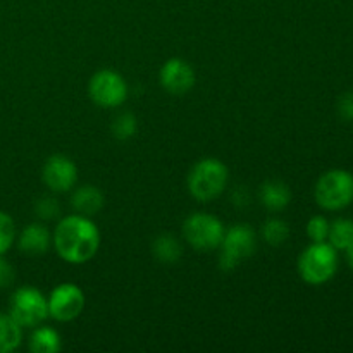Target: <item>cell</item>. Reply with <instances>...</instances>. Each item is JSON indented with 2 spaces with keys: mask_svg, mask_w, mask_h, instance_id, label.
I'll return each mask as SVG.
<instances>
[{
  "mask_svg": "<svg viewBox=\"0 0 353 353\" xmlns=\"http://www.w3.org/2000/svg\"><path fill=\"white\" fill-rule=\"evenodd\" d=\"M52 243L62 261L69 264H85L92 261L100 247V233L90 217H62L52 234Z\"/></svg>",
  "mask_w": 353,
  "mask_h": 353,
  "instance_id": "obj_1",
  "label": "cell"
},
{
  "mask_svg": "<svg viewBox=\"0 0 353 353\" xmlns=\"http://www.w3.org/2000/svg\"><path fill=\"white\" fill-rule=\"evenodd\" d=\"M230 172L219 159H202L188 174V192L199 202H210L226 190Z\"/></svg>",
  "mask_w": 353,
  "mask_h": 353,
  "instance_id": "obj_2",
  "label": "cell"
},
{
  "mask_svg": "<svg viewBox=\"0 0 353 353\" xmlns=\"http://www.w3.org/2000/svg\"><path fill=\"white\" fill-rule=\"evenodd\" d=\"M338 269L336 248L327 241L312 243L302 252L299 259V272L309 285L319 286L330 281Z\"/></svg>",
  "mask_w": 353,
  "mask_h": 353,
  "instance_id": "obj_3",
  "label": "cell"
},
{
  "mask_svg": "<svg viewBox=\"0 0 353 353\" xmlns=\"http://www.w3.org/2000/svg\"><path fill=\"white\" fill-rule=\"evenodd\" d=\"M314 196L321 209L341 210L353 202V174L345 169H331L316 183Z\"/></svg>",
  "mask_w": 353,
  "mask_h": 353,
  "instance_id": "obj_4",
  "label": "cell"
},
{
  "mask_svg": "<svg viewBox=\"0 0 353 353\" xmlns=\"http://www.w3.org/2000/svg\"><path fill=\"white\" fill-rule=\"evenodd\" d=\"M257 247L255 231L248 224H234L226 230L223 241H221L219 268L223 271H233L241 262L248 261L254 255Z\"/></svg>",
  "mask_w": 353,
  "mask_h": 353,
  "instance_id": "obj_5",
  "label": "cell"
},
{
  "mask_svg": "<svg viewBox=\"0 0 353 353\" xmlns=\"http://www.w3.org/2000/svg\"><path fill=\"white\" fill-rule=\"evenodd\" d=\"M226 228L212 214L195 212L183 223V236L195 250L210 252L221 247Z\"/></svg>",
  "mask_w": 353,
  "mask_h": 353,
  "instance_id": "obj_6",
  "label": "cell"
},
{
  "mask_svg": "<svg viewBox=\"0 0 353 353\" xmlns=\"http://www.w3.org/2000/svg\"><path fill=\"white\" fill-rule=\"evenodd\" d=\"M9 314L21 327H37L48 317L47 296L37 288L23 286L12 293Z\"/></svg>",
  "mask_w": 353,
  "mask_h": 353,
  "instance_id": "obj_7",
  "label": "cell"
},
{
  "mask_svg": "<svg viewBox=\"0 0 353 353\" xmlns=\"http://www.w3.org/2000/svg\"><path fill=\"white\" fill-rule=\"evenodd\" d=\"M88 95L99 107L114 109L128 99V85L119 72L112 69H102L90 79Z\"/></svg>",
  "mask_w": 353,
  "mask_h": 353,
  "instance_id": "obj_8",
  "label": "cell"
},
{
  "mask_svg": "<svg viewBox=\"0 0 353 353\" xmlns=\"http://www.w3.org/2000/svg\"><path fill=\"white\" fill-rule=\"evenodd\" d=\"M48 317L59 323H69L79 317L85 309V293L72 283H62L52 290L47 299Z\"/></svg>",
  "mask_w": 353,
  "mask_h": 353,
  "instance_id": "obj_9",
  "label": "cell"
},
{
  "mask_svg": "<svg viewBox=\"0 0 353 353\" xmlns=\"http://www.w3.org/2000/svg\"><path fill=\"white\" fill-rule=\"evenodd\" d=\"M41 178H43L47 188H50L52 192L64 193L74 188L76 181H78V168L65 155H52L45 162Z\"/></svg>",
  "mask_w": 353,
  "mask_h": 353,
  "instance_id": "obj_10",
  "label": "cell"
},
{
  "mask_svg": "<svg viewBox=\"0 0 353 353\" xmlns=\"http://www.w3.org/2000/svg\"><path fill=\"white\" fill-rule=\"evenodd\" d=\"M161 85L171 95H185L195 85V71L186 61L172 57L165 62L159 72Z\"/></svg>",
  "mask_w": 353,
  "mask_h": 353,
  "instance_id": "obj_11",
  "label": "cell"
},
{
  "mask_svg": "<svg viewBox=\"0 0 353 353\" xmlns=\"http://www.w3.org/2000/svg\"><path fill=\"white\" fill-rule=\"evenodd\" d=\"M52 245V234L45 224L31 223L21 231L17 238V247L28 255H43Z\"/></svg>",
  "mask_w": 353,
  "mask_h": 353,
  "instance_id": "obj_12",
  "label": "cell"
},
{
  "mask_svg": "<svg viewBox=\"0 0 353 353\" xmlns=\"http://www.w3.org/2000/svg\"><path fill=\"white\" fill-rule=\"evenodd\" d=\"M71 205L76 214L85 217L95 216L103 207V193L97 186L85 185L74 190L71 196Z\"/></svg>",
  "mask_w": 353,
  "mask_h": 353,
  "instance_id": "obj_13",
  "label": "cell"
},
{
  "mask_svg": "<svg viewBox=\"0 0 353 353\" xmlns=\"http://www.w3.org/2000/svg\"><path fill=\"white\" fill-rule=\"evenodd\" d=\"M259 196H261L262 205L268 210H271V212H281L292 202V192H290L288 185H285L283 181H278V179H269V181H265L261 186Z\"/></svg>",
  "mask_w": 353,
  "mask_h": 353,
  "instance_id": "obj_14",
  "label": "cell"
},
{
  "mask_svg": "<svg viewBox=\"0 0 353 353\" xmlns=\"http://www.w3.org/2000/svg\"><path fill=\"white\" fill-rule=\"evenodd\" d=\"M152 252H154V257L162 264H174L181 259L183 247L178 238L172 234H161L154 240Z\"/></svg>",
  "mask_w": 353,
  "mask_h": 353,
  "instance_id": "obj_15",
  "label": "cell"
},
{
  "mask_svg": "<svg viewBox=\"0 0 353 353\" xmlns=\"http://www.w3.org/2000/svg\"><path fill=\"white\" fill-rule=\"evenodd\" d=\"M23 340V327L10 317V314H0V353L14 352Z\"/></svg>",
  "mask_w": 353,
  "mask_h": 353,
  "instance_id": "obj_16",
  "label": "cell"
},
{
  "mask_svg": "<svg viewBox=\"0 0 353 353\" xmlns=\"http://www.w3.org/2000/svg\"><path fill=\"white\" fill-rule=\"evenodd\" d=\"M62 348L61 336L52 327H38L30 338V350L34 353H57Z\"/></svg>",
  "mask_w": 353,
  "mask_h": 353,
  "instance_id": "obj_17",
  "label": "cell"
},
{
  "mask_svg": "<svg viewBox=\"0 0 353 353\" xmlns=\"http://www.w3.org/2000/svg\"><path fill=\"white\" fill-rule=\"evenodd\" d=\"M327 243L336 250H348L353 245V221L336 219L334 223H330Z\"/></svg>",
  "mask_w": 353,
  "mask_h": 353,
  "instance_id": "obj_18",
  "label": "cell"
},
{
  "mask_svg": "<svg viewBox=\"0 0 353 353\" xmlns=\"http://www.w3.org/2000/svg\"><path fill=\"white\" fill-rule=\"evenodd\" d=\"M290 236V226L283 219H271L265 221V224L262 226V238L268 245L271 247H281Z\"/></svg>",
  "mask_w": 353,
  "mask_h": 353,
  "instance_id": "obj_19",
  "label": "cell"
},
{
  "mask_svg": "<svg viewBox=\"0 0 353 353\" xmlns=\"http://www.w3.org/2000/svg\"><path fill=\"white\" fill-rule=\"evenodd\" d=\"M137 131L138 121L131 112L119 114V116H116V119L112 121V134L117 140H130V138H133L134 134H137Z\"/></svg>",
  "mask_w": 353,
  "mask_h": 353,
  "instance_id": "obj_20",
  "label": "cell"
},
{
  "mask_svg": "<svg viewBox=\"0 0 353 353\" xmlns=\"http://www.w3.org/2000/svg\"><path fill=\"white\" fill-rule=\"evenodd\" d=\"M14 238H16V226H14L12 217L0 210V255H3L12 247Z\"/></svg>",
  "mask_w": 353,
  "mask_h": 353,
  "instance_id": "obj_21",
  "label": "cell"
},
{
  "mask_svg": "<svg viewBox=\"0 0 353 353\" xmlns=\"http://www.w3.org/2000/svg\"><path fill=\"white\" fill-rule=\"evenodd\" d=\"M327 234H330V223H327L326 217H310L309 223H307V236L310 238V241H312V243L327 241Z\"/></svg>",
  "mask_w": 353,
  "mask_h": 353,
  "instance_id": "obj_22",
  "label": "cell"
},
{
  "mask_svg": "<svg viewBox=\"0 0 353 353\" xmlns=\"http://www.w3.org/2000/svg\"><path fill=\"white\" fill-rule=\"evenodd\" d=\"M34 214L43 221L57 219L61 216V205L52 196H41L34 202Z\"/></svg>",
  "mask_w": 353,
  "mask_h": 353,
  "instance_id": "obj_23",
  "label": "cell"
},
{
  "mask_svg": "<svg viewBox=\"0 0 353 353\" xmlns=\"http://www.w3.org/2000/svg\"><path fill=\"white\" fill-rule=\"evenodd\" d=\"M14 279H16L14 268L2 257V255H0V290L9 288L14 283Z\"/></svg>",
  "mask_w": 353,
  "mask_h": 353,
  "instance_id": "obj_24",
  "label": "cell"
},
{
  "mask_svg": "<svg viewBox=\"0 0 353 353\" xmlns=\"http://www.w3.org/2000/svg\"><path fill=\"white\" fill-rule=\"evenodd\" d=\"M338 112L345 121H353V92L345 93L338 102Z\"/></svg>",
  "mask_w": 353,
  "mask_h": 353,
  "instance_id": "obj_25",
  "label": "cell"
},
{
  "mask_svg": "<svg viewBox=\"0 0 353 353\" xmlns=\"http://www.w3.org/2000/svg\"><path fill=\"white\" fill-rule=\"evenodd\" d=\"M233 200L236 205L243 207L250 203V195H248V192L243 188V186H240V188H236V192L233 193Z\"/></svg>",
  "mask_w": 353,
  "mask_h": 353,
  "instance_id": "obj_26",
  "label": "cell"
},
{
  "mask_svg": "<svg viewBox=\"0 0 353 353\" xmlns=\"http://www.w3.org/2000/svg\"><path fill=\"white\" fill-rule=\"evenodd\" d=\"M347 252V261H348V264H350V268L353 269V245L350 248H348V250H345Z\"/></svg>",
  "mask_w": 353,
  "mask_h": 353,
  "instance_id": "obj_27",
  "label": "cell"
}]
</instances>
